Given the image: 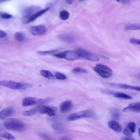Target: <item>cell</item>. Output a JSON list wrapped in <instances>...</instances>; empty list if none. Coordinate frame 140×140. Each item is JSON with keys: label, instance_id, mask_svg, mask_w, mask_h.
Segmentation results:
<instances>
[{"label": "cell", "instance_id": "obj_8", "mask_svg": "<svg viewBox=\"0 0 140 140\" xmlns=\"http://www.w3.org/2000/svg\"><path fill=\"white\" fill-rule=\"evenodd\" d=\"M38 111L41 114H47L49 116L52 117L56 114L57 109L55 107L40 105L38 106Z\"/></svg>", "mask_w": 140, "mask_h": 140}, {"label": "cell", "instance_id": "obj_27", "mask_svg": "<svg viewBox=\"0 0 140 140\" xmlns=\"http://www.w3.org/2000/svg\"><path fill=\"white\" fill-rule=\"evenodd\" d=\"M57 52V50H52L46 51H38V53L41 55H46L54 53Z\"/></svg>", "mask_w": 140, "mask_h": 140}, {"label": "cell", "instance_id": "obj_1", "mask_svg": "<svg viewBox=\"0 0 140 140\" xmlns=\"http://www.w3.org/2000/svg\"><path fill=\"white\" fill-rule=\"evenodd\" d=\"M5 128L8 130L22 132L25 129V124L21 121L15 118H10L5 120L4 122Z\"/></svg>", "mask_w": 140, "mask_h": 140}, {"label": "cell", "instance_id": "obj_41", "mask_svg": "<svg viewBox=\"0 0 140 140\" xmlns=\"http://www.w3.org/2000/svg\"><path fill=\"white\" fill-rule=\"evenodd\" d=\"M79 1L80 2H83L85 1V0H79Z\"/></svg>", "mask_w": 140, "mask_h": 140}, {"label": "cell", "instance_id": "obj_14", "mask_svg": "<svg viewBox=\"0 0 140 140\" xmlns=\"http://www.w3.org/2000/svg\"><path fill=\"white\" fill-rule=\"evenodd\" d=\"M57 38L59 40L66 43H71L75 40L72 36L68 34H60L58 35Z\"/></svg>", "mask_w": 140, "mask_h": 140}, {"label": "cell", "instance_id": "obj_42", "mask_svg": "<svg viewBox=\"0 0 140 140\" xmlns=\"http://www.w3.org/2000/svg\"><path fill=\"white\" fill-rule=\"evenodd\" d=\"M1 1H9V0H1Z\"/></svg>", "mask_w": 140, "mask_h": 140}, {"label": "cell", "instance_id": "obj_33", "mask_svg": "<svg viewBox=\"0 0 140 140\" xmlns=\"http://www.w3.org/2000/svg\"><path fill=\"white\" fill-rule=\"evenodd\" d=\"M124 134L126 136H130L132 134V132L128 128H125L123 130Z\"/></svg>", "mask_w": 140, "mask_h": 140}, {"label": "cell", "instance_id": "obj_23", "mask_svg": "<svg viewBox=\"0 0 140 140\" xmlns=\"http://www.w3.org/2000/svg\"><path fill=\"white\" fill-rule=\"evenodd\" d=\"M52 126L53 130L57 131H65L66 130L64 127L58 123H54Z\"/></svg>", "mask_w": 140, "mask_h": 140}, {"label": "cell", "instance_id": "obj_38", "mask_svg": "<svg viewBox=\"0 0 140 140\" xmlns=\"http://www.w3.org/2000/svg\"><path fill=\"white\" fill-rule=\"evenodd\" d=\"M122 140H135V139L132 137L130 136H126L124 137L121 138Z\"/></svg>", "mask_w": 140, "mask_h": 140}, {"label": "cell", "instance_id": "obj_24", "mask_svg": "<svg viewBox=\"0 0 140 140\" xmlns=\"http://www.w3.org/2000/svg\"><path fill=\"white\" fill-rule=\"evenodd\" d=\"M0 136L1 137L10 140H15V138L10 133L7 132H3L1 133Z\"/></svg>", "mask_w": 140, "mask_h": 140}, {"label": "cell", "instance_id": "obj_2", "mask_svg": "<svg viewBox=\"0 0 140 140\" xmlns=\"http://www.w3.org/2000/svg\"><path fill=\"white\" fill-rule=\"evenodd\" d=\"M2 86L13 90L25 89L32 87V85L29 83L17 82L9 80H2L0 81Z\"/></svg>", "mask_w": 140, "mask_h": 140}, {"label": "cell", "instance_id": "obj_17", "mask_svg": "<svg viewBox=\"0 0 140 140\" xmlns=\"http://www.w3.org/2000/svg\"><path fill=\"white\" fill-rule=\"evenodd\" d=\"M72 103L70 100H67L62 102L60 105L61 111L65 113L69 111L72 106Z\"/></svg>", "mask_w": 140, "mask_h": 140}, {"label": "cell", "instance_id": "obj_12", "mask_svg": "<svg viewBox=\"0 0 140 140\" xmlns=\"http://www.w3.org/2000/svg\"><path fill=\"white\" fill-rule=\"evenodd\" d=\"M30 32L35 36L41 35L43 34L46 31V27L43 25L32 27L30 28Z\"/></svg>", "mask_w": 140, "mask_h": 140}, {"label": "cell", "instance_id": "obj_30", "mask_svg": "<svg viewBox=\"0 0 140 140\" xmlns=\"http://www.w3.org/2000/svg\"><path fill=\"white\" fill-rule=\"evenodd\" d=\"M0 16L4 19H9L13 17V16L8 13H0Z\"/></svg>", "mask_w": 140, "mask_h": 140}, {"label": "cell", "instance_id": "obj_36", "mask_svg": "<svg viewBox=\"0 0 140 140\" xmlns=\"http://www.w3.org/2000/svg\"><path fill=\"white\" fill-rule=\"evenodd\" d=\"M7 35V33L5 32L0 30V38H3L5 37Z\"/></svg>", "mask_w": 140, "mask_h": 140}, {"label": "cell", "instance_id": "obj_11", "mask_svg": "<svg viewBox=\"0 0 140 140\" xmlns=\"http://www.w3.org/2000/svg\"><path fill=\"white\" fill-rule=\"evenodd\" d=\"M41 99L32 97H28L23 99L22 105L24 107L31 106L40 103Z\"/></svg>", "mask_w": 140, "mask_h": 140}, {"label": "cell", "instance_id": "obj_29", "mask_svg": "<svg viewBox=\"0 0 140 140\" xmlns=\"http://www.w3.org/2000/svg\"><path fill=\"white\" fill-rule=\"evenodd\" d=\"M72 71L73 72L77 74H84L88 72V71L86 70L80 68H75L73 69Z\"/></svg>", "mask_w": 140, "mask_h": 140}, {"label": "cell", "instance_id": "obj_9", "mask_svg": "<svg viewBox=\"0 0 140 140\" xmlns=\"http://www.w3.org/2000/svg\"><path fill=\"white\" fill-rule=\"evenodd\" d=\"M103 92L105 94L113 95L116 98L125 100H130L132 99V97L127 94L121 92H114L113 91L109 90H104Z\"/></svg>", "mask_w": 140, "mask_h": 140}, {"label": "cell", "instance_id": "obj_39", "mask_svg": "<svg viewBox=\"0 0 140 140\" xmlns=\"http://www.w3.org/2000/svg\"><path fill=\"white\" fill-rule=\"evenodd\" d=\"M65 2L71 5L73 2V0H65Z\"/></svg>", "mask_w": 140, "mask_h": 140}, {"label": "cell", "instance_id": "obj_19", "mask_svg": "<svg viewBox=\"0 0 140 140\" xmlns=\"http://www.w3.org/2000/svg\"><path fill=\"white\" fill-rule=\"evenodd\" d=\"M39 112L38 106L35 107L30 110L24 111L23 113L24 115L26 116H31Z\"/></svg>", "mask_w": 140, "mask_h": 140}, {"label": "cell", "instance_id": "obj_31", "mask_svg": "<svg viewBox=\"0 0 140 140\" xmlns=\"http://www.w3.org/2000/svg\"><path fill=\"white\" fill-rule=\"evenodd\" d=\"M130 43L139 46L140 45V40L139 39L131 38L130 40Z\"/></svg>", "mask_w": 140, "mask_h": 140}, {"label": "cell", "instance_id": "obj_18", "mask_svg": "<svg viewBox=\"0 0 140 140\" xmlns=\"http://www.w3.org/2000/svg\"><path fill=\"white\" fill-rule=\"evenodd\" d=\"M108 125L109 127L115 132H120L122 130L121 126L116 121H110Z\"/></svg>", "mask_w": 140, "mask_h": 140}, {"label": "cell", "instance_id": "obj_15", "mask_svg": "<svg viewBox=\"0 0 140 140\" xmlns=\"http://www.w3.org/2000/svg\"><path fill=\"white\" fill-rule=\"evenodd\" d=\"M50 9V8L48 7L41 10L33 14L26 22V24L31 23L37 19L42 15L46 13Z\"/></svg>", "mask_w": 140, "mask_h": 140}, {"label": "cell", "instance_id": "obj_7", "mask_svg": "<svg viewBox=\"0 0 140 140\" xmlns=\"http://www.w3.org/2000/svg\"><path fill=\"white\" fill-rule=\"evenodd\" d=\"M77 51L80 54V58L92 61H97L99 60V58L96 55L87 51L80 48Z\"/></svg>", "mask_w": 140, "mask_h": 140}, {"label": "cell", "instance_id": "obj_16", "mask_svg": "<svg viewBox=\"0 0 140 140\" xmlns=\"http://www.w3.org/2000/svg\"><path fill=\"white\" fill-rule=\"evenodd\" d=\"M14 109L13 108L8 107L4 109L0 112V120H4L13 114Z\"/></svg>", "mask_w": 140, "mask_h": 140}, {"label": "cell", "instance_id": "obj_5", "mask_svg": "<svg viewBox=\"0 0 140 140\" xmlns=\"http://www.w3.org/2000/svg\"><path fill=\"white\" fill-rule=\"evenodd\" d=\"M53 55L59 58L65 59L70 61L75 60L80 58V54L77 51H64L54 54Z\"/></svg>", "mask_w": 140, "mask_h": 140}, {"label": "cell", "instance_id": "obj_35", "mask_svg": "<svg viewBox=\"0 0 140 140\" xmlns=\"http://www.w3.org/2000/svg\"><path fill=\"white\" fill-rule=\"evenodd\" d=\"M113 116L115 119H118L120 117V114L118 111H115L113 113Z\"/></svg>", "mask_w": 140, "mask_h": 140}, {"label": "cell", "instance_id": "obj_40", "mask_svg": "<svg viewBox=\"0 0 140 140\" xmlns=\"http://www.w3.org/2000/svg\"><path fill=\"white\" fill-rule=\"evenodd\" d=\"M62 139H64V140H70L71 139L69 138L68 137H65L64 138H63Z\"/></svg>", "mask_w": 140, "mask_h": 140}, {"label": "cell", "instance_id": "obj_32", "mask_svg": "<svg viewBox=\"0 0 140 140\" xmlns=\"http://www.w3.org/2000/svg\"><path fill=\"white\" fill-rule=\"evenodd\" d=\"M39 136L41 138L44 140H51V138L49 136L44 133H40Z\"/></svg>", "mask_w": 140, "mask_h": 140}, {"label": "cell", "instance_id": "obj_10", "mask_svg": "<svg viewBox=\"0 0 140 140\" xmlns=\"http://www.w3.org/2000/svg\"><path fill=\"white\" fill-rule=\"evenodd\" d=\"M109 86L119 88L135 90L138 92L140 91V87L139 86H131L125 84H119L113 83H108Z\"/></svg>", "mask_w": 140, "mask_h": 140}, {"label": "cell", "instance_id": "obj_37", "mask_svg": "<svg viewBox=\"0 0 140 140\" xmlns=\"http://www.w3.org/2000/svg\"><path fill=\"white\" fill-rule=\"evenodd\" d=\"M51 100V99L50 98H47L44 99H41L40 103H45L49 102Z\"/></svg>", "mask_w": 140, "mask_h": 140}, {"label": "cell", "instance_id": "obj_4", "mask_svg": "<svg viewBox=\"0 0 140 140\" xmlns=\"http://www.w3.org/2000/svg\"><path fill=\"white\" fill-rule=\"evenodd\" d=\"M93 70L101 77L105 78L110 77L113 74L112 69L107 65L101 64H96Z\"/></svg>", "mask_w": 140, "mask_h": 140}, {"label": "cell", "instance_id": "obj_20", "mask_svg": "<svg viewBox=\"0 0 140 140\" xmlns=\"http://www.w3.org/2000/svg\"><path fill=\"white\" fill-rule=\"evenodd\" d=\"M41 75L46 78L50 80H54V77L52 73L49 71L42 70L40 71Z\"/></svg>", "mask_w": 140, "mask_h": 140}, {"label": "cell", "instance_id": "obj_28", "mask_svg": "<svg viewBox=\"0 0 140 140\" xmlns=\"http://www.w3.org/2000/svg\"><path fill=\"white\" fill-rule=\"evenodd\" d=\"M55 76L57 79L60 80H65L67 79V77L65 75L59 72H56Z\"/></svg>", "mask_w": 140, "mask_h": 140}, {"label": "cell", "instance_id": "obj_26", "mask_svg": "<svg viewBox=\"0 0 140 140\" xmlns=\"http://www.w3.org/2000/svg\"><path fill=\"white\" fill-rule=\"evenodd\" d=\"M127 127L132 133H135L136 131V124L133 122H131L127 124Z\"/></svg>", "mask_w": 140, "mask_h": 140}, {"label": "cell", "instance_id": "obj_21", "mask_svg": "<svg viewBox=\"0 0 140 140\" xmlns=\"http://www.w3.org/2000/svg\"><path fill=\"white\" fill-rule=\"evenodd\" d=\"M125 29L127 30H138L140 29L139 23H131L127 24L125 26Z\"/></svg>", "mask_w": 140, "mask_h": 140}, {"label": "cell", "instance_id": "obj_3", "mask_svg": "<svg viewBox=\"0 0 140 140\" xmlns=\"http://www.w3.org/2000/svg\"><path fill=\"white\" fill-rule=\"evenodd\" d=\"M96 116L94 111L87 110L72 114L69 117L68 119L70 121H74L83 118H94Z\"/></svg>", "mask_w": 140, "mask_h": 140}, {"label": "cell", "instance_id": "obj_25", "mask_svg": "<svg viewBox=\"0 0 140 140\" xmlns=\"http://www.w3.org/2000/svg\"><path fill=\"white\" fill-rule=\"evenodd\" d=\"M60 16L61 19L62 20H66L68 19L69 14L67 11L64 10L60 12Z\"/></svg>", "mask_w": 140, "mask_h": 140}, {"label": "cell", "instance_id": "obj_22", "mask_svg": "<svg viewBox=\"0 0 140 140\" xmlns=\"http://www.w3.org/2000/svg\"><path fill=\"white\" fill-rule=\"evenodd\" d=\"M15 39L17 41L22 42L25 40L26 36L25 34L20 32H17L14 35Z\"/></svg>", "mask_w": 140, "mask_h": 140}, {"label": "cell", "instance_id": "obj_34", "mask_svg": "<svg viewBox=\"0 0 140 140\" xmlns=\"http://www.w3.org/2000/svg\"><path fill=\"white\" fill-rule=\"evenodd\" d=\"M116 1L119 2L124 4H128L131 2V0H116Z\"/></svg>", "mask_w": 140, "mask_h": 140}, {"label": "cell", "instance_id": "obj_6", "mask_svg": "<svg viewBox=\"0 0 140 140\" xmlns=\"http://www.w3.org/2000/svg\"><path fill=\"white\" fill-rule=\"evenodd\" d=\"M40 7L38 6L32 5L24 9L22 13V21L26 24L27 21L33 14L39 11Z\"/></svg>", "mask_w": 140, "mask_h": 140}, {"label": "cell", "instance_id": "obj_13", "mask_svg": "<svg viewBox=\"0 0 140 140\" xmlns=\"http://www.w3.org/2000/svg\"><path fill=\"white\" fill-rule=\"evenodd\" d=\"M140 104L139 102L131 103L128 106L125 108L123 111L124 112L140 113Z\"/></svg>", "mask_w": 140, "mask_h": 140}]
</instances>
